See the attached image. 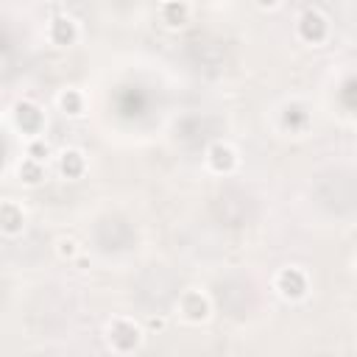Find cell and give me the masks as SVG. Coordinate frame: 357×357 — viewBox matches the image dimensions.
<instances>
[{
  "mask_svg": "<svg viewBox=\"0 0 357 357\" xmlns=\"http://www.w3.org/2000/svg\"><path fill=\"white\" fill-rule=\"evenodd\" d=\"M181 312L187 315V321H204L209 315V301L198 290H190L181 298Z\"/></svg>",
  "mask_w": 357,
  "mask_h": 357,
  "instance_id": "5",
  "label": "cell"
},
{
  "mask_svg": "<svg viewBox=\"0 0 357 357\" xmlns=\"http://www.w3.org/2000/svg\"><path fill=\"white\" fill-rule=\"evenodd\" d=\"M28 156L33 159V162H45L47 156H50V148H47V142H42V139H33L31 145H28Z\"/></svg>",
  "mask_w": 357,
  "mask_h": 357,
  "instance_id": "14",
  "label": "cell"
},
{
  "mask_svg": "<svg viewBox=\"0 0 357 357\" xmlns=\"http://www.w3.org/2000/svg\"><path fill=\"white\" fill-rule=\"evenodd\" d=\"M234 162H237V156H234V151H231L229 145L215 142V145L209 148V165H212V170L226 173V170H231V167H234Z\"/></svg>",
  "mask_w": 357,
  "mask_h": 357,
  "instance_id": "6",
  "label": "cell"
},
{
  "mask_svg": "<svg viewBox=\"0 0 357 357\" xmlns=\"http://www.w3.org/2000/svg\"><path fill=\"white\" fill-rule=\"evenodd\" d=\"M20 176H22V181H25V184H39V181L45 178V170H42V165H39V162L25 159V162L20 165Z\"/></svg>",
  "mask_w": 357,
  "mask_h": 357,
  "instance_id": "10",
  "label": "cell"
},
{
  "mask_svg": "<svg viewBox=\"0 0 357 357\" xmlns=\"http://www.w3.org/2000/svg\"><path fill=\"white\" fill-rule=\"evenodd\" d=\"M75 22L70 20V17H56L53 22H50V39L56 42V45H70L73 39H75Z\"/></svg>",
  "mask_w": 357,
  "mask_h": 357,
  "instance_id": "7",
  "label": "cell"
},
{
  "mask_svg": "<svg viewBox=\"0 0 357 357\" xmlns=\"http://www.w3.org/2000/svg\"><path fill=\"white\" fill-rule=\"evenodd\" d=\"M0 223H3V231H8V234L20 231L22 229V209L14 201H6L0 209Z\"/></svg>",
  "mask_w": 357,
  "mask_h": 357,
  "instance_id": "8",
  "label": "cell"
},
{
  "mask_svg": "<svg viewBox=\"0 0 357 357\" xmlns=\"http://www.w3.org/2000/svg\"><path fill=\"white\" fill-rule=\"evenodd\" d=\"M307 123V112L301 109V106H287L284 109V126L287 128H298V126H304Z\"/></svg>",
  "mask_w": 357,
  "mask_h": 357,
  "instance_id": "13",
  "label": "cell"
},
{
  "mask_svg": "<svg viewBox=\"0 0 357 357\" xmlns=\"http://www.w3.org/2000/svg\"><path fill=\"white\" fill-rule=\"evenodd\" d=\"M59 103H61V109H64L67 114H81V112H84V98H81L75 89H67V92L59 98Z\"/></svg>",
  "mask_w": 357,
  "mask_h": 357,
  "instance_id": "11",
  "label": "cell"
},
{
  "mask_svg": "<svg viewBox=\"0 0 357 357\" xmlns=\"http://www.w3.org/2000/svg\"><path fill=\"white\" fill-rule=\"evenodd\" d=\"M298 36H301L304 42H312V45L326 36V20L321 17V11L307 8V11L301 14V20H298Z\"/></svg>",
  "mask_w": 357,
  "mask_h": 357,
  "instance_id": "2",
  "label": "cell"
},
{
  "mask_svg": "<svg viewBox=\"0 0 357 357\" xmlns=\"http://www.w3.org/2000/svg\"><path fill=\"white\" fill-rule=\"evenodd\" d=\"M276 287H279V293L284 298H301L307 293V276L298 268H284L276 276Z\"/></svg>",
  "mask_w": 357,
  "mask_h": 357,
  "instance_id": "3",
  "label": "cell"
},
{
  "mask_svg": "<svg viewBox=\"0 0 357 357\" xmlns=\"http://www.w3.org/2000/svg\"><path fill=\"white\" fill-rule=\"evenodd\" d=\"M148 326H151V329H162V326H165V321H162V318H151V321H148Z\"/></svg>",
  "mask_w": 357,
  "mask_h": 357,
  "instance_id": "16",
  "label": "cell"
},
{
  "mask_svg": "<svg viewBox=\"0 0 357 357\" xmlns=\"http://www.w3.org/2000/svg\"><path fill=\"white\" fill-rule=\"evenodd\" d=\"M109 340H112V346H114L117 351H131V349L139 343V329H137L131 321L120 318V321H114V324L109 326Z\"/></svg>",
  "mask_w": 357,
  "mask_h": 357,
  "instance_id": "1",
  "label": "cell"
},
{
  "mask_svg": "<svg viewBox=\"0 0 357 357\" xmlns=\"http://www.w3.org/2000/svg\"><path fill=\"white\" fill-rule=\"evenodd\" d=\"M59 167H61V173H64L67 178H78V176L84 173V156H81L78 151H64Z\"/></svg>",
  "mask_w": 357,
  "mask_h": 357,
  "instance_id": "9",
  "label": "cell"
},
{
  "mask_svg": "<svg viewBox=\"0 0 357 357\" xmlns=\"http://www.w3.org/2000/svg\"><path fill=\"white\" fill-rule=\"evenodd\" d=\"M14 120H17V126H20L22 131H28V134H39V128H42V112H39V106H33L31 100L17 103Z\"/></svg>",
  "mask_w": 357,
  "mask_h": 357,
  "instance_id": "4",
  "label": "cell"
},
{
  "mask_svg": "<svg viewBox=\"0 0 357 357\" xmlns=\"http://www.w3.org/2000/svg\"><path fill=\"white\" fill-rule=\"evenodd\" d=\"M162 14H165V22L181 25V22L187 20V6H184V3H167V6L162 8Z\"/></svg>",
  "mask_w": 357,
  "mask_h": 357,
  "instance_id": "12",
  "label": "cell"
},
{
  "mask_svg": "<svg viewBox=\"0 0 357 357\" xmlns=\"http://www.w3.org/2000/svg\"><path fill=\"white\" fill-rule=\"evenodd\" d=\"M59 251H61L64 257H70V254H73L75 248H73V243H61V248H59Z\"/></svg>",
  "mask_w": 357,
  "mask_h": 357,
  "instance_id": "15",
  "label": "cell"
}]
</instances>
